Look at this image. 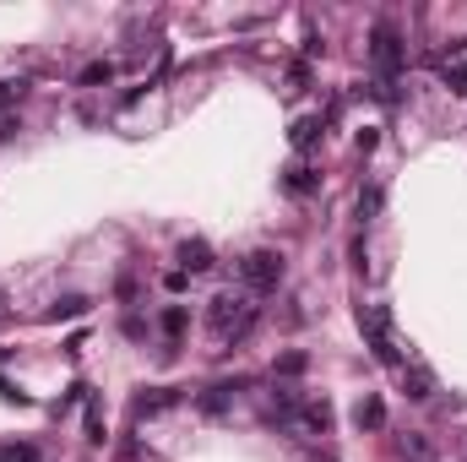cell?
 <instances>
[{"label":"cell","mask_w":467,"mask_h":462,"mask_svg":"<svg viewBox=\"0 0 467 462\" xmlns=\"http://www.w3.org/2000/svg\"><path fill=\"white\" fill-rule=\"evenodd\" d=\"M250 327H255V294H244V289L213 294V305H207V332H213L218 343H239Z\"/></svg>","instance_id":"obj_1"},{"label":"cell","mask_w":467,"mask_h":462,"mask_svg":"<svg viewBox=\"0 0 467 462\" xmlns=\"http://www.w3.org/2000/svg\"><path fill=\"white\" fill-rule=\"evenodd\" d=\"M358 332H364V348H369L375 364L402 370V343H397V327H391V310L386 305H364L358 310Z\"/></svg>","instance_id":"obj_2"},{"label":"cell","mask_w":467,"mask_h":462,"mask_svg":"<svg viewBox=\"0 0 467 462\" xmlns=\"http://www.w3.org/2000/svg\"><path fill=\"white\" fill-rule=\"evenodd\" d=\"M369 60H375V82H397L408 49H402V33H397L391 22H375V27H369Z\"/></svg>","instance_id":"obj_3"},{"label":"cell","mask_w":467,"mask_h":462,"mask_svg":"<svg viewBox=\"0 0 467 462\" xmlns=\"http://www.w3.org/2000/svg\"><path fill=\"white\" fill-rule=\"evenodd\" d=\"M283 272H288V267H283V250H266V245L250 250V256L239 261V283H244V294H272V289L283 283Z\"/></svg>","instance_id":"obj_4"},{"label":"cell","mask_w":467,"mask_h":462,"mask_svg":"<svg viewBox=\"0 0 467 462\" xmlns=\"http://www.w3.org/2000/svg\"><path fill=\"white\" fill-rule=\"evenodd\" d=\"M288 430H294V436H332V403H327V397L299 403L294 419H288Z\"/></svg>","instance_id":"obj_5"},{"label":"cell","mask_w":467,"mask_h":462,"mask_svg":"<svg viewBox=\"0 0 467 462\" xmlns=\"http://www.w3.org/2000/svg\"><path fill=\"white\" fill-rule=\"evenodd\" d=\"M397 386H402L408 403H430V397H435V370H430L424 359H408V364L397 370Z\"/></svg>","instance_id":"obj_6"},{"label":"cell","mask_w":467,"mask_h":462,"mask_svg":"<svg viewBox=\"0 0 467 462\" xmlns=\"http://www.w3.org/2000/svg\"><path fill=\"white\" fill-rule=\"evenodd\" d=\"M174 403H180V392H174V386H147V392L130 403V419L141 425V419H152V414H163V408H174Z\"/></svg>","instance_id":"obj_7"},{"label":"cell","mask_w":467,"mask_h":462,"mask_svg":"<svg viewBox=\"0 0 467 462\" xmlns=\"http://www.w3.org/2000/svg\"><path fill=\"white\" fill-rule=\"evenodd\" d=\"M213 267H218V261H213V245H207V239H185V245H180V272H185V278L213 272Z\"/></svg>","instance_id":"obj_8"},{"label":"cell","mask_w":467,"mask_h":462,"mask_svg":"<svg viewBox=\"0 0 467 462\" xmlns=\"http://www.w3.org/2000/svg\"><path fill=\"white\" fill-rule=\"evenodd\" d=\"M380 425H386V403H380L375 392H364V397L353 403V430L369 436V430H380Z\"/></svg>","instance_id":"obj_9"},{"label":"cell","mask_w":467,"mask_h":462,"mask_svg":"<svg viewBox=\"0 0 467 462\" xmlns=\"http://www.w3.org/2000/svg\"><path fill=\"white\" fill-rule=\"evenodd\" d=\"M321 136H327V125H321V115H299V120H294V131H288L294 152H310V147H316Z\"/></svg>","instance_id":"obj_10"},{"label":"cell","mask_w":467,"mask_h":462,"mask_svg":"<svg viewBox=\"0 0 467 462\" xmlns=\"http://www.w3.org/2000/svg\"><path fill=\"white\" fill-rule=\"evenodd\" d=\"M283 185H288L294 196H310V191L321 185V174H316V169H310L305 158H294V163H288V174H283Z\"/></svg>","instance_id":"obj_11"},{"label":"cell","mask_w":467,"mask_h":462,"mask_svg":"<svg viewBox=\"0 0 467 462\" xmlns=\"http://www.w3.org/2000/svg\"><path fill=\"white\" fill-rule=\"evenodd\" d=\"M397 457L402 462H435V446H430V436L408 430V436H397Z\"/></svg>","instance_id":"obj_12"},{"label":"cell","mask_w":467,"mask_h":462,"mask_svg":"<svg viewBox=\"0 0 467 462\" xmlns=\"http://www.w3.org/2000/svg\"><path fill=\"white\" fill-rule=\"evenodd\" d=\"M185 327H191V316H185V305H163V316H158V332H163V343L174 348L185 338Z\"/></svg>","instance_id":"obj_13"},{"label":"cell","mask_w":467,"mask_h":462,"mask_svg":"<svg viewBox=\"0 0 467 462\" xmlns=\"http://www.w3.org/2000/svg\"><path fill=\"white\" fill-rule=\"evenodd\" d=\"M88 294H66V299H55L49 310H44V321H77V316H88Z\"/></svg>","instance_id":"obj_14"},{"label":"cell","mask_w":467,"mask_h":462,"mask_svg":"<svg viewBox=\"0 0 467 462\" xmlns=\"http://www.w3.org/2000/svg\"><path fill=\"white\" fill-rule=\"evenodd\" d=\"M234 392H239V381H218V386H207L202 392V414H223L234 403Z\"/></svg>","instance_id":"obj_15"},{"label":"cell","mask_w":467,"mask_h":462,"mask_svg":"<svg viewBox=\"0 0 467 462\" xmlns=\"http://www.w3.org/2000/svg\"><path fill=\"white\" fill-rule=\"evenodd\" d=\"M27 99V77H0V115H11Z\"/></svg>","instance_id":"obj_16"},{"label":"cell","mask_w":467,"mask_h":462,"mask_svg":"<svg viewBox=\"0 0 467 462\" xmlns=\"http://www.w3.org/2000/svg\"><path fill=\"white\" fill-rule=\"evenodd\" d=\"M109 77H115V60H88L82 66V88H104Z\"/></svg>","instance_id":"obj_17"},{"label":"cell","mask_w":467,"mask_h":462,"mask_svg":"<svg viewBox=\"0 0 467 462\" xmlns=\"http://www.w3.org/2000/svg\"><path fill=\"white\" fill-rule=\"evenodd\" d=\"M88 441L104 446V403L99 397H88Z\"/></svg>","instance_id":"obj_18"},{"label":"cell","mask_w":467,"mask_h":462,"mask_svg":"<svg viewBox=\"0 0 467 462\" xmlns=\"http://www.w3.org/2000/svg\"><path fill=\"white\" fill-rule=\"evenodd\" d=\"M441 82H446L451 93H462V99H467V60H451V66H441Z\"/></svg>","instance_id":"obj_19"},{"label":"cell","mask_w":467,"mask_h":462,"mask_svg":"<svg viewBox=\"0 0 467 462\" xmlns=\"http://www.w3.org/2000/svg\"><path fill=\"white\" fill-rule=\"evenodd\" d=\"M375 213H380V185H364V191H358V218L369 224Z\"/></svg>","instance_id":"obj_20"},{"label":"cell","mask_w":467,"mask_h":462,"mask_svg":"<svg viewBox=\"0 0 467 462\" xmlns=\"http://www.w3.org/2000/svg\"><path fill=\"white\" fill-rule=\"evenodd\" d=\"M299 370H305V353H299V348H294V353H283V359H277V375H299Z\"/></svg>","instance_id":"obj_21"},{"label":"cell","mask_w":467,"mask_h":462,"mask_svg":"<svg viewBox=\"0 0 467 462\" xmlns=\"http://www.w3.org/2000/svg\"><path fill=\"white\" fill-rule=\"evenodd\" d=\"M0 462H38L33 446H0Z\"/></svg>","instance_id":"obj_22"},{"label":"cell","mask_w":467,"mask_h":462,"mask_svg":"<svg viewBox=\"0 0 467 462\" xmlns=\"http://www.w3.org/2000/svg\"><path fill=\"white\" fill-rule=\"evenodd\" d=\"M5 136H16V115H0V142Z\"/></svg>","instance_id":"obj_23"},{"label":"cell","mask_w":467,"mask_h":462,"mask_svg":"<svg viewBox=\"0 0 467 462\" xmlns=\"http://www.w3.org/2000/svg\"><path fill=\"white\" fill-rule=\"evenodd\" d=\"M316 462H337V457H332V452H321V457H316Z\"/></svg>","instance_id":"obj_24"}]
</instances>
